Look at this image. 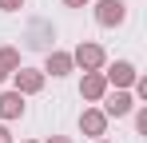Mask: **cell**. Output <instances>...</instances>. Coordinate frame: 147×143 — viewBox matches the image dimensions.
<instances>
[{
    "instance_id": "cell-8",
    "label": "cell",
    "mask_w": 147,
    "mask_h": 143,
    "mask_svg": "<svg viewBox=\"0 0 147 143\" xmlns=\"http://www.w3.org/2000/svg\"><path fill=\"white\" fill-rule=\"evenodd\" d=\"M24 115V95L20 92H4L0 95V119H20Z\"/></svg>"
},
{
    "instance_id": "cell-5",
    "label": "cell",
    "mask_w": 147,
    "mask_h": 143,
    "mask_svg": "<svg viewBox=\"0 0 147 143\" xmlns=\"http://www.w3.org/2000/svg\"><path fill=\"white\" fill-rule=\"evenodd\" d=\"M135 76H139V72H135V64H127V60H115L111 68L103 72V80H107V84H115V88H131V84H135Z\"/></svg>"
},
{
    "instance_id": "cell-16",
    "label": "cell",
    "mask_w": 147,
    "mask_h": 143,
    "mask_svg": "<svg viewBox=\"0 0 147 143\" xmlns=\"http://www.w3.org/2000/svg\"><path fill=\"white\" fill-rule=\"evenodd\" d=\"M4 80H8V72H4V68H0V84H4Z\"/></svg>"
},
{
    "instance_id": "cell-7",
    "label": "cell",
    "mask_w": 147,
    "mask_h": 143,
    "mask_svg": "<svg viewBox=\"0 0 147 143\" xmlns=\"http://www.w3.org/2000/svg\"><path fill=\"white\" fill-rule=\"evenodd\" d=\"M80 95L84 99H103L107 95V80H103V72H84V84H80Z\"/></svg>"
},
{
    "instance_id": "cell-9",
    "label": "cell",
    "mask_w": 147,
    "mask_h": 143,
    "mask_svg": "<svg viewBox=\"0 0 147 143\" xmlns=\"http://www.w3.org/2000/svg\"><path fill=\"white\" fill-rule=\"evenodd\" d=\"M72 64V52H48V64H44V76H68Z\"/></svg>"
},
{
    "instance_id": "cell-15",
    "label": "cell",
    "mask_w": 147,
    "mask_h": 143,
    "mask_svg": "<svg viewBox=\"0 0 147 143\" xmlns=\"http://www.w3.org/2000/svg\"><path fill=\"white\" fill-rule=\"evenodd\" d=\"M48 143H72V139H68V135H52Z\"/></svg>"
},
{
    "instance_id": "cell-10",
    "label": "cell",
    "mask_w": 147,
    "mask_h": 143,
    "mask_svg": "<svg viewBox=\"0 0 147 143\" xmlns=\"http://www.w3.org/2000/svg\"><path fill=\"white\" fill-rule=\"evenodd\" d=\"M0 68L12 76V72L20 68V52H16V48H0Z\"/></svg>"
},
{
    "instance_id": "cell-2",
    "label": "cell",
    "mask_w": 147,
    "mask_h": 143,
    "mask_svg": "<svg viewBox=\"0 0 147 143\" xmlns=\"http://www.w3.org/2000/svg\"><path fill=\"white\" fill-rule=\"evenodd\" d=\"M40 88H44V72H40V68H24V64H20V68L12 72V92L36 95Z\"/></svg>"
},
{
    "instance_id": "cell-12",
    "label": "cell",
    "mask_w": 147,
    "mask_h": 143,
    "mask_svg": "<svg viewBox=\"0 0 147 143\" xmlns=\"http://www.w3.org/2000/svg\"><path fill=\"white\" fill-rule=\"evenodd\" d=\"M0 8H4V12H20V8H24V0H0Z\"/></svg>"
},
{
    "instance_id": "cell-11",
    "label": "cell",
    "mask_w": 147,
    "mask_h": 143,
    "mask_svg": "<svg viewBox=\"0 0 147 143\" xmlns=\"http://www.w3.org/2000/svg\"><path fill=\"white\" fill-rule=\"evenodd\" d=\"M135 127H139V135H147V107L135 111Z\"/></svg>"
},
{
    "instance_id": "cell-13",
    "label": "cell",
    "mask_w": 147,
    "mask_h": 143,
    "mask_svg": "<svg viewBox=\"0 0 147 143\" xmlns=\"http://www.w3.org/2000/svg\"><path fill=\"white\" fill-rule=\"evenodd\" d=\"M64 4H68V8H88L92 0H64Z\"/></svg>"
},
{
    "instance_id": "cell-6",
    "label": "cell",
    "mask_w": 147,
    "mask_h": 143,
    "mask_svg": "<svg viewBox=\"0 0 147 143\" xmlns=\"http://www.w3.org/2000/svg\"><path fill=\"white\" fill-rule=\"evenodd\" d=\"M80 131L92 135V139H99V135L107 131V115H103L99 107H84V115H80Z\"/></svg>"
},
{
    "instance_id": "cell-14",
    "label": "cell",
    "mask_w": 147,
    "mask_h": 143,
    "mask_svg": "<svg viewBox=\"0 0 147 143\" xmlns=\"http://www.w3.org/2000/svg\"><path fill=\"white\" fill-rule=\"evenodd\" d=\"M0 143H12V131H8L4 123H0Z\"/></svg>"
},
{
    "instance_id": "cell-18",
    "label": "cell",
    "mask_w": 147,
    "mask_h": 143,
    "mask_svg": "<svg viewBox=\"0 0 147 143\" xmlns=\"http://www.w3.org/2000/svg\"><path fill=\"white\" fill-rule=\"evenodd\" d=\"M28 143H36V139H28Z\"/></svg>"
},
{
    "instance_id": "cell-3",
    "label": "cell",
    "mask_w": 147,
    "mask_h": 143,
    "mask_svg": "<svg viewBox=\"0 0 147 143\" xmlns=\"http://www.w3.org/2000/svg\"><path fill=\"white\" fill-rule=\"evenodd\" d=\"M99 111H103L107 119H111V115H115V119H123V115H131V111H135V99L123 92V88H115L111 95H103V107H99Z\"/></svg>"
},
{
    "instance_id": "cell-4",
    "label": "cell",
    "mask_w": 147,
    "mask_h": 143,
    "mask_svg": "<svg viewBox=\"0 0 147 143\" xmlns=\"http://www.w3.org/2000/svg\"><path fill=\"white\" fill-rule=\"evenodd\" d=\"M96 20L103 24V28H119V24L127 20V4H123V0H99L96 4Z\"/></svg>"
},
{
    "instance_id": "cell-17",
    "label": "cell",
    "mask_w": 147,
    "mask_h": 143,
    "mask_svg": "<svg viewBox=\"0 0 147 143\" xmlns=\"http://www.w3.org/2000/svg\"><path fill=\"white\" fill-rule=\"evenodd\" d=\"M96 143H107V139H96Z\"/></svg>"
},
{
    "instance_id": "cell-1",
    "label": "cell",
    "mask_w": 147,
    "mask_h": 143,
    "mask_svg": "<svg viewBox=\"0 0 147 143\" xmlns=\"http://www.w3.org/2000/svg\"><path fill=\"white\" fill-rule=\"evenodd\" d=\"M72 64L84 68V72H99L103 64H107V52H103L99 44H92V40H84V44L72 52Z\"/></svg>"
}]
</instances>
